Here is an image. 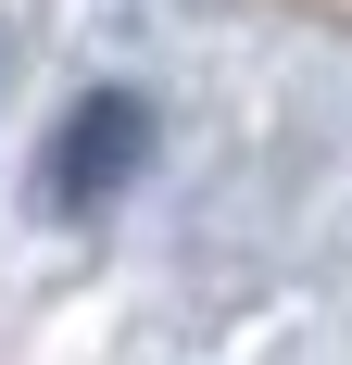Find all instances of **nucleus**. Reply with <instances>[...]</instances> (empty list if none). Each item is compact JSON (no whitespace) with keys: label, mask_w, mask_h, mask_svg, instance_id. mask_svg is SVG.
I'll use <instances>...</instances> for the list:
<instances>
[{"label":"nucleus","mask_w":352,"mask_h":365,"mask_svg":"<svg viewBox=\"0 0 352 365\" xmlns=\"http://www.w3.org/2000/svg\"><path fill=\"white\" fill-rule=\"evenodd\" d=\"M139 151H151V113L126 101V88H101V101H76L63 113V139H51V215H101L113 189L139 177Z\"/></svg>","instance_id":"obj_1"}]
</instances>
